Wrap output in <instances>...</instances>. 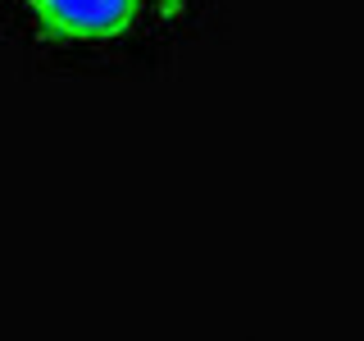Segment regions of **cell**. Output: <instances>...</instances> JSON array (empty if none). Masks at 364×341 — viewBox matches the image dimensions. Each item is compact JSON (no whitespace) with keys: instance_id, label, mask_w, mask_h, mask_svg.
<instances>
[{"instance_id":"1","label":"cell","mask_w":364,"mask_h":341,"mask_svg":"<svg viewBox=\"0 0 364 341\" xmlns=\"http://www.w3.org/2000/svg\"><path fill=\"white\" fill-rule=\"evenodd\" d=\"M28 9L50 37L105 41L141 18L146 0H28Z\"/></svg>"}]
</instances>
